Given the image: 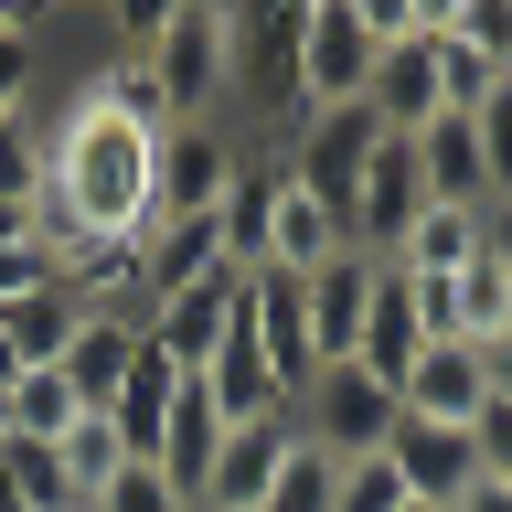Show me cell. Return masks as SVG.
<instances>
[{"label":"cell","instance_id":"1","mask_svg":"<svg viewBox=\"0 0 512 512\" xmlns=\"http://www.w3.org/2000/svg\"><path fill=\"white\" fill-rule=\"evenodd\" d=\"M160 96L139 64L96 54L54 118H32L43 182H32V235L54 256L75 246H139L150 235V182H160Z\"/></svg>","mask_w":512,"mask_h":512},{"label":"cell","instance_id":"2","mask_svg":"<svg viewBox=\"0 0 512 512\" xmlns=\"http://www.w3.org/2000/svg\"><path fill=\"white\" fill-rule=\"evenodd\" d=\"M235 32H246V11H224V0H171L160 11V43H150V96L171 128H203L224 118V96H235Z\"/></svg>","mask_w":512,"mask_h":512},{"label":"cell","instance_id":"3","mask_svg":"<svg viewBox=\"0 0 512 512\" xmlns=\"http://www.w3.org/2000/svg\"><path fill=\"white\" fill-rule=\"evenodd\" d=\"M288 416H299V438L331 448V459H374L406 406H395V384H374L363 363H320V374L288 395Z\"/></svg>","mask_w":512,"mask_h":512},{"label":"cell","instance_id":"4","mask_svg":"<svg viewBox=\"0 0 512 512\" xmlns=\"http://www.w3.org/2000/svg\"><path fill=\"white\" fill-rule=\"evenodd\" d=\"M363 86H374L363 0H299V118H320V107H363Z\"/></svg>","mask_w":512,"mask_h":512},{"label":"cell","instance_id":"5","mask_svg":"<svg viewBox=\"0 0 512 512\" xmlns=\"http://www.w3.org/2000/svg\"><path fill=\"white\" fill-rule=\"evenodd\" d=\"M235 192V128H160V182H150V224H214V203Z\"/></svg>","mask_w":512,"mask_h":512},{"label":"cell","instance_id":"6","mask_svg":"<svg viewBox=\"0 0 512 512\" xmlns=\"http://www.w3.org/2000/svg\"><path fill=\"white\" fill-rule=\"evenodd\" d=\"M235 299H246V267H214V278H192V288H171V299H150V310H139V342H150L171 374H203V352L224 342Z\"/></svg>","mask_w":512,"mask_h":512},{"label":"cell","instance_id":"7","mask_svg":"<svg viewBox=\"0 0 512 512\" xmlns=\"http://www.w3.org/2000/svg\"><path fill=\"white\" fill-rule=\"evenodd\" d=\"M288 448H299V416H246V427H224L214 470H203V491H192V512H256L267 502V480L288 470Z\"/></svg>","mask_w":512,"mask_h":512},{"label":"cell","instance_id":"8","mask_svg":"<svg viewBox=\"0 0 512 512\" xmlns=\"http://www.w3.org/2000/svg\"><path fill=\"white\" fill-rule=\"evenodd\" d=\"M416 203H427V182H416V139H374V160H363V182H352V203H342V235L363 256H395V235L416 224Z\"/></svg>","mask_w":512,"mask_h":512},{"label":"cell","instance_id":"9","mask_svg":"<svg viewBox=\"0 0 512 512\" xmlns=\"http://www.w3.org/2000/svg\"><path fill=\"white\" fill-rule=\"evenodd\" d=\"M342 246H352V235H342V214L278 171V192H267V224H256V267H278V278H310V267H331Z\"/></svg>","mask_w":512,"mask_h":512},{"label":"cell","instance_id":"10","mask_svg":"<svg viewBox=\"0 0 512 512\" xmlns=\"http://www.w3.org/2000/svg\"><path fill=\"white\" fill-rule=\"evenodd\" d=\"M384 459H395V480H406V502H459L480 480V448L470 427H427V416H395V438H384Z\"/></svg>","mask_w":512,"mask_h":512},{"label":"cell","instance_id":"11","mask_svg":"<svg viewBox=\"0 0 512 512\" xmlns=\"http://www.w3.org/2000/svg\"><path fill=\"white\" fill-rule=\"evenodd\" d=\"M395 406L427 416V427H470V416L491 406V374H480L470 342H427V352L406 363V384H395Z\"/></svg>","mask_w":512,"mask_h":512},{"label":"cell","instance_id":"12","mask_svg":"<svg viewBox=\"0 0 512 512\" xmlns=\"http://www.w3.org/2000/svg\"><path fill=\"white\" fill-rule=\"evenodd\" d=\"M427 352V331H416V288H406V267H384L374 256V299H363V331H352V363L374 384H406V363Z\"/></svg>","mask_w":512,"mask_h":512},{"label":"cell","instance_id":"13","mask_svg":"<svg viewBox=\"0 0 512 512\" xmlns=\"http://www.w3.org/2000/svg\"><path fill=\"white\" fill-rule=\"evenodd\" d=\"M299 299H310V352L320 363H352V331H363V299H374V256L342 246L331 267L299 278Z\"/></svg>","mask_w":512,"mask_h":512},{"label":"cell","instance_id":"14","mask_svg":"<svg viewBox=\"0 0 512 512\" xmlns=\"http://www.w3.org/2000/svg\"><path fill=\"white\" fill-rule=\"evenodd\" d=\"M128 363H139V320H128V310H86L54 374L75 384V406H86V416H107V395L128 384Z\"/></svg>","mask_w":512,"mask_h":512},{"label":"cell","instance_id":"15","mask_svg":"<svg viewBox=\"0 0 512 512\" xmlns=\"http://www.w3.org/2000/svg\"><path fill=\"white\" fill-rule=\"evenodd\" d=\"M480 224H491L480 203H416V224L395 235L384 267H406V278H459V267L480 256Z\"/></svg>","mask_w":512,"mask_h":512},{"label":"cell","instance_id":"16","mask_svg":"<svg viewBox=\"0 0 512 512\" xmlns=\"http://www.w3.org/2000/svg\"><path fill=\"white\" fill-rule=\"evenodd\" d=\"M214 267H224L214 224H150V235H139V310L171 299V288H192V278H214Z\"/></svg>","mask_w":512,"mask_h":512},{"label":"cell","instance_id":"17","mask_svg":"<svg viewBox=\"0 0 512 512\" xmlns=\"http://www.w3.org/2000/svg\"><path fill=\"white\" fill-rule=\"evenodd\" d=\"M416 182H427V203H480V214H491L470 118H427V128H416Z\"/></svg>","mask_w":512,"mask_h":512},{"label":"cell","instance_id":"18","mask_svg":"<svg viewBox=\"0 0 512 512\" xmlns=\"http://www.w3.org/2000/svg\"><path fill=\"white\" fill-rule=\"evenodd\" d=\"M75 288H32V299H11V310H0V342H11V363H22V374H43V363H64V342H75Z\"/></svg>","mask_w":512,"mask_h":512},{"label":"cell","instance_id":"19","mask_svg":"<svg viewBox=\"0 0 512 512\" xmlns=\"http://www.w3.org/2000/svg\"><path fill=\"white\" fill-rule=\"evenodd\" d=\"M171 395H182V374H171V363H160L150 342H139V363H128V384L107 395V427L128 438V459H150V448H160V416H171Z\"/></svg>","mask_w":512,"mask_h":512},{"label":"cell","instance_id":"20","mask_svg":"<svg viewBox=\"0 0 512 512\" xmlns=\"http://www.w3.org/2000/svg\"><path fill=\"white\" fill-rule=\"evenodd\" d=\"M43 0H0V118H32V75H43Z\"/></svg>","mask_w":512,"mask_h":512},{"label":"cell","instance_id":"21","mask_svg":"<svg viewBox=\"0 0 512 512\" xmlns=\"http://www.w3.org/2000/svg\"><path fill=\"white\" fill-rule=\"evenodd\" d=\"M0 491L32 512H86V491H75V470H64V448L43 438H0Z\"/></svg>","mask_w":512,"mask_h":512},{"label":"cell","instance_id":"22","mask_svg":"<svg viewBox=\"0 0 512 512\" xmlns=\"http://www.w3.org/2000/svg\"><path fill=\"white\" fill-rule=\"evenodd\" d=\"M75 416H86V406H75V384L43 363V374H22V384H11V427H0V438H43V448H54Z\"/></svg>","mask_w":512,"mask_h":512},{"label":"cell","instance_id":"23","mask_svg":"<svg viewBox=\"0 0 512 512\" xmlns=\"http://www.w3.org/2000/svg\"><path fill=\"white\" fill-rule=\"evenodd\" d=\"M54 448H64V470H75V491H86V502H96V491H107V480L128 470V438L107 427V416H75V427H64Z\"/></svg>","mask_w":512,"mask_h":512},{"label":"cell","instance_id":"24","mask_svg":"<svg viewBox=\"0 0 512 512\" xmlns=\"http://www.w3.org/2000/svg\"><path fill=\"white\" fill-rule=\"evenodd\" d=\"M331 470H342V459L299 438V448H288V470L267 480V502H256V512H331Z\"/></svg>","mask_w":512,"mask_h":512},{"label":"cell","instance_id":"25","mask_svg":"<svg viewBox=\"0 0 512 512\" xmlns=\"http://www.w3.org/2000/svg\"><path fill=\"white\" fill-rule=\"evenodd\" d=\"M470 139H480V182H491V203H512V75L470 107Z\"/></svg>","mask_w":512,"mask_h":512},{"label":"cell","instance_id":"26","mask_svg":"<svg viewBox=\"0 0 512 512\" xmlns=\"http://www.w3.org/2000/svg\"><path fill=\"white\" fill-rule=\"evenodd\" d=\"M331 512H406V480H395V459H342L331 470Z\"/></svg>","mask_w":512,"mask_h":512},{"label":"cell","instance_id":"27","mask_svg":"<svg viewBox=\"0 0 512 512\" xmlns=\"http://www.w3.org/2000/svg\"><path fill=\"white\" fill-rule=\"evenodd\" d=\"M86 512H192V502H182V491H171V480L150 470V459H128V470L107 480V491H96Z\"/></svg>","mask_w":512,"mask_h":512},{"label":"cell","instance_id":"28","mask_svg":"<svg viewBox=\"0 0 512 512\" xmlns=\"http://www.w3.org/2000/svg\"><path fill=\"white\" fill-rule=\"evenodd\" d=\"M54 278H64V256L43 246V235H11V246H0V310L32 299V288H54Z\"/></svg>","mask_w":512,"mask_h":512},{"label":"cell","instance_id":"29","mask_svg":"<svg viewBox=\"0 0 512 512\" xmlns=\"http://www.w3.org/2000/svg\"><path fill=\"white\" fill-rule=\"evenodd\" d=\"M43 182V150H32V118H0V203H32Z\"/></svg>","mask_w":512,"mask_h":512},{"label":"cell","instance_id":"30","mask_svg":"<svg viewBox=\"0 0 512 512\" xmlns=\"http://www.w3.org/2000/svg\"><path fill=\"white\" fill-rule=\"evenodd\" d=\"M470 448H480V480H502V491H512V406H480L470 416Z\"/></svg>","mask_w":512,"mask_h":512},{"label":"cell","instance_id":"31","mask_svg":"<svg viewBox=\"0 0 512 512\" xmlns=\"http://www.w3.org/2000/svg\"><path fill=\"white\" fill-rule=\"evenodd\" d=\"M480 256H491V278L512 288V214H502V203H491V224H480Z\"/></svg>","mask_w":512,"mask_h":512},{"label":"cell","instance_id":"32","mask_svg":"<svg viewBox=\"0 0 512 512\" xmlns=\"http://www.w3.org/2000/svg\"><path fill=\"white\" fill-rule=\"evenodd\" d=\"M480 374H491V406H512V331H502V342H480Z\"/></svg>","mask_w":512,"mask_h":512},{"label":"cell","instance_id":"33","mask_svg":"<svg viewBox=\"0 0 512 512\" xmlns=\"http://www.w3.org/2000/svg\"><path fill=\"white\" fill-rule=\"evenodd\" d=\"M448 512H512V491H502V480H470V491H459Z\"/></svg>","mask_w":512,"mask_h":512},{"label":"cell","instance_id":"34","mask_svg":"<svg viewBox=\"0 0 512 512\" xmlns=\"http://www.w3.org/2000/svg\"><path fill=\"white\" fill-rule=\"evenodd\" d=\"M0 512H32V502H11V491H0Z\"/></svg>","mask_w":512,"mask_h":512},{"label":"cell","instance_id":"35","mask_svg":"<svg viewBox=\"0 0 512 512\" xmlns=\"http://www.w3.org/2000/svg\"><path fill=\"white\" fill-rule=\"evenodd\" d=\"M406 512H438V502H406Z\"/></svg>","mask_w":512,"mask_h":512},{"label":"cell","instance_id":"36","mask_svg":"<svg viewBox=\"0 0 512 512\" xmlns=\"http://www.w3.org/2000/svg\"><path fill=\"white\" fill-rule=\"evenodd\" d=\"M502 214H512V203H502Z\"/></svg>","mask_w":512,"mask_h":512}]
</instances>
